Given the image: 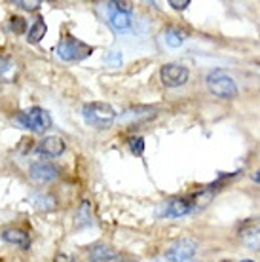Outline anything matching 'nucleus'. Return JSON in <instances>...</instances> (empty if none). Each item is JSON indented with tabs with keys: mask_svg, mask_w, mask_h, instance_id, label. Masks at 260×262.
<instances>
[{
	"mask_svg": "<svg viewBox=\"0 0 260 262\" xmlns=\"http://www.w3.org/2000/svg\"><path fill=\"white\" fill-rule=\"evenodd\" d=\"M196 251H198V242L196 239H192V237H181V239L173 242L167 247L165 256L171 262H186L196 255Z\"/></svg>",
	"mask_w": 260,
	"mask_h": 262,
	"instance_id": "nucleus-6",
	"label": "nucleus"
},
{
	"mask_svg": "<svg viewBox=\"0 0 260 262\" xmlns=\"http://www.w3.org/2000/svg\"><path fill=\"white\" fill-rule=\"evenodd\" d=\"M15 120L19 122L25 129H31L34 133H44L46 129H50L52 127V116H50V112L44 111V108H40V106H33V108H29V111H23L19 112Z\"/></svg>",
	"mask_w": 260,
	"mask_h": 262,
	"instance_id": "nucleus-3",
	"label": "nucleus"
},
{
	"mask_svg": "<svg viewBox=\"0 0 260 262\" xmlns=\"http://www.w3.org/2000/svg\"><path fill=\"white\" fill-rule=\"evenodd\" d=\"M207 88L213 95L221 99H234L237 97V84L235 80L222 69H215L207 74Z\"/></svg>",
	"mask_w": 260,
	"mask_h": 262,
	"instance_id": "nucleus-2",
	"label": "nucleus"
},
{
	"mask_svg": "<svg viewBox=\"0 0 260 262\" xmlns=\"http://www.w3.org/2000/svg\"><path fill=\"white\" fill-rule=\"evenodd\" d=\"M241 262H254V260H249V258H245V260H241Z\"/></svg>",
	"mask_w": 260,
	"mask_h": 262,
	"instance_id": "nucleus-28",
	"label": "nucleus"
},
{
	"mask_svg": "<svg viewBox=\"0 0 260 262\" xmlns=\"http://www.w3.org/2000/svg\"><path fill=\"white\" fill-rule=\"evenodd\" d=\"M10 29H12V33H15V34L27 33V21L23 19L21 15H13L12 19H10Z\"/></svg>",
	"mask_w": 260,
	"mask_h": 262,
	"instance_id": "nucleus-18",
	"label": "nucleus"
},
{
	"mask_svg": "<svg viewBox=\"0 0 260 262\" xmlns=\"http://www.w3.org/2000/svg\"><path fill=\"white\" fill-rule=\"evenodd\" d=\"M53 262H72V256L65 255V253H57L55 258H53Z\"/></svg>",
	"mask_w": 260,
	"mask_h": 262,
	"instance_id": "nucleus-25",
	"label": "nucleus"
},
{
	"mask_svg": "<svg viewBox=\"0 0 260 262\" xmlns=\"http://www.w3.org/2000/svg\"><path fill=\"white\" fill-rule=\"evenodd\" d=\"M127 144H129V150L135 154V156H143L144 154V139L139 135V137H131L129 141H127Z\"/></svg>",
	"mask_w": 260,
	"mask_h": 262,
	"instance_id": "nucleus-19",
	"label": "nucleus"
},
{
	"mask_svg": "<svg viewBox=\"0 0 260 262\" xmlns=\"http://www.w3.org/2000/svg\"><path fill=\"white\" fill-rule=\"evenodd\" d=\"M194 211V203L190 200V196L184 198H173L165 203V216L169 219H179V216H184Z\"/></svg>",
	"mask_w": 260,
	"mask_h": 262,
	"instance_id": "nucleus-10",
	"label": "nucleus"
},
{
	"mask_svg": "<svg viewBox=\"0 0 260 262\" xmlns=\"http://www.w3.org/2000/svg\"><path fill=\"white\" fill-rule=\"evenodd\" d=\"M253 181L260 183V169H258V171H254V173H253Z\"/></svg>",
	"mask_w": 260,
	"mask_h": 262,
	"instance_id": "nucleus-27",
	"label": "nucleus"
},
{
	"mask_svg": "<svg viewBox=\"0 0 260 262\" xmlns=\"http://www.w3.org/2000/svg\"><path fill=\"white\" fill-rule=\"evenodd\" d=\"M82 116H84L85 124L95 129H109L116 122V111L112 108V105L103 103V101L85 103L82 108Z\"/></svg>",
	"mask_w": 260,
	"mask_h": 262,
	"instance_id": "nucleus-1",
	"label": "nucleus"
},
{
	"mask_svg": "<svg viewBox=\"0 0 260 262\" xmlns=\"http://www.w3.org/2000/svg\"><path fill=\"white\" fill-rule=\"evenodd\" d=\"M90 258H91V262L114 260V258H116V251L112 249L111 245H95V247L90 251Z\"/></svg>",
	"mask_w": 260,
	"mask_h": 262,
	"instance_id": "nucleus-13",
	"label": "nucleus"
},
{
	"mask_svg": "<svg viewBox=\"0 0 260 262\" xmlns=\"http://www.w3.org/2000/svg\"><path fill=\"white\" fill-rule=\"evenodd\" d=\"M59 173H61V169L52 162H36L29 169L31 179L36 181V183H52V181H55L59 177Z\"/></svg>",
	"mask_w": 260,
	"mask_h": 262,
	"instance_id": "nucleus-7",
	"label": "nucleus"
},
{
	"mask_svg": "<svg viewBox=\"0 0 260 262\" xmlns=\"http://www.w3.org/2000/svg\"><path fill=\"white\" fill-rule=\"evenodd\" d=\"M13 71V63L8 59H0V80L10 78V72Z\"/></svg>",
	"mask_w": 260,
	"mask_h": 262,
	"instance_id": "nucleus-22",
	"label": "nucleus"
},
{
	"mask_svg": "<svg viewBox=\"0 0 260 262\" xmlns=\"http://www.w3.org/2000/svg\"><path fill=\"white\" fill-rule=\"evenodd\" d=\"M222 262H228V260H222Z\"/></svg>",
	"mask_w": 260,
	"mask_h": 262,
	"instance_id": "nucleus-29",
	"label": "nucleus"
},
{
	"mask_svg": "<svg viewBox=\"0 0 260 262\" xmlns=\"http://www.w3.org/2000/svg\"><path fill=\"white\" fill-rule=\"evenodd\" d=\"M55 198L52 196V194H40V196H36V205H38L40 209H46L50 211L55 207Z\"/></svg>",
	"mask_w": 260,
	"mask_h": 262,
	"instance_id": "nucleus-17",
	"label": "nucleus"
},
{
	"mask_svg": "<svg viewBox=\"0 0 260 262\" xmlns=\"http://www.w3.org/2000/svg\"><path fill=\"white\" fill-rule=\"evenodd\" d=\"M237 236H240V239L247 247H251L254 251H260V219L247 221V223L241 224Z\"/></svg>",
	"mask_w": 260,
	"mask_h": 262,
	"instance_id": "nucleus-8",
	"label": "nucleus"
},
{
	"mask_svg": "<svg viewBox=\"0 0 260 262\" xmlns=\"http://www.w3.org/2000/svg\"><path fill=\"white\" fill-rule=\"evenodd\" d=\"M0 262H2V260H0Z\"/></svg>",
	"mask_w": 260,
	"mask_h": 262,
	"instance_id": "nucleus-30",
	"label": "nucleus"
},
{
	"mask_svg": "<svg viewBox=\"0 0 260 262\" xmlns=\"http://www.w3.org/2000/svg\"><path fill=\"white\" fill-rule=\"evenodd\" d=\"M112 262H139V260L133 258V256H129V255H122V256H116Z\"/></svg>",
	"mask_w": 260,
	"mask_h": 262,
	"instance_id": "nucleus-26",
	"label": "nucleus"
},
{
	"mask_svg": "<svg viewBox=\"0 0 260 262\" xmlns=\"http://www.w3.org/2000/svg\"><path fill=\"white\" fill-rule=\"evenodd\" d=\"M91 223H93V219H91L90 202H82L78 211H76V226H78V228H84V226H90Z\"/></svg>",
	"mask_w": 260,
	"mask_h": 262,
	"instance_id": "nucleus-15",
	"label": "nucleus"
},
{
	"mask_svg": "<svg viewBox=\"0 0 260 262\" xmlns=\"http://www.w3.org/2000/svg\"><path fill=\"white\" fill-rule=\"evenodd\" d=\"M46 31H48L46 21L42 19V17H38V19L31 25V29H29V33H27V40H29L31 44H36V42H40V40L46 36Z\"/></svg>",
	"mask_w": 260,
	"mask_h": 262,
	"instance_id": "nucleus-14",
	"label": "nucleus"
},
{
	"mask_svg": "<svg viewBox=\"0 0 260 262\" xmlns=\"http://www.w3.org/2000/svg\"><path fill=\"white\" fill-rule=\"evenodd\" d=\"M106 6L111 8V10H116V12H122V13L133 12V4L131 2H118V0H114V2H109Z\"/></svg>",
	"mask_w": 260,
	"mask_h": 262,
	"instance_id": "nucleus-20",
	"label": "nucleus"
},
{
	"mask_svg": "<svg viewBox=\"0 0 260 262\" xmlns=\"http://www.w3.org/2000/svg\"><path fill=\"white\" fill-rule=\"evenodd\" d=\"M91 53H93V48L88 46L82 40H76L74 36H65L57 46V55L63 61H69V63L85 59Z\"/></svg>",
	"mask_w": 260,
	"mask_h": 262,
	"instance_id": "nucleus-4",
	"label": "nucleus"
},
{
	"mask_svg": "<svg viewBox=\"0 0 260 262\" xmlns=\"http://www.w3.org/2000/svg\"><path fill=\"white\" fill-rule=\"evenodd\" d=\"M109 25L116 33H127V31H131V27H133L131 13H122V12H116V10H111V13H109Z\"/></svg>",
	"mask_w": 260,
	"mask_h": 262,
	"instance_id": "nucleus-12",
	"label": "nucleus"
},
{
	"mask_svg": "<svg viewBox=\"0 0 260 262\" xmlns=\"http://www.w3.org/2000/svg\"><path fill=\"white\" fill-rule=\"evenodd\" d=\"M15 6L23 8V10H27V12H36V10L42 6V2H40V0H33V2H29V0H17Z\"/></svg>",
	"mask_w": 260,
	"mask_h": 262,
	"instance_id": "nucleus-21",
	"label": "nucleus"
},
{
	"mask_svg": "<svg viewBox=\"0 0 260 262\" xmlns=\"http://www.w3.org/2000/svg\"><path fill=\"white\" fill-rule=\"evenodd\" d=\"M109 63H112V65H120V63H122V53H120V52L111 53V57H109Z\"/></svg>",
	"mask_w": 260,
	"mask_h": 262,
	"instance_id": "nucleus-24",
	"label": "nucleus"
},
{
	"mask_svg": "<svg viewBox=\"0 0 260 262\" xmlns=\"http://www.w3.org/2000/svg\"><path fill=\"white\" fill-rule=\"evenodd\" d=\"M169 6H173L175 10H186V8L190 6V0H182V2H179V0H169Z\"/></svg>",
	"mask_w": 260,
	"mask_h": 262,
	"instance_id": "nucleus-23",
	"label": "nucleus"
},
{
	"mask_svg": "<svg viewBox=\"0 0 260 262\" xmlns=\"http://www.w3.org/2000/svg\"><path fill=\"white\" fill-rule=\"evenodd\" d=\"M2 239L10 245H15V247H21V249H29L31 247V237L25 230L19 228H6L2 232Z\"/></svg>",
	"mask_w": 260,
	"mask_h": 262,
	"instance_id": "nucleus-11",
	"label": "nucleus"
},
{
	"mask_svg": "<svg viewBox=\"0 0 260 262\" xmlns=\"http://www.w3.org/2000/svg\"><path fill=\"white\" fill-rule=\"evenodd\" d=\"M184 33L182 31H179V29H169L167 33H165V42L169 44V46L177 48V46H181L182 42H184Z\"/></svg>",
	"mask_w": 260,
	"mask_h": 262,
	"instance_id": "nucleus-16",
	"label": "nucleus"
},
{
	"mask_svg": "<svg viewBox=\"0 0 260 262\" xmlns=\"http://www.w3.org/2000/svg\"><path fill=\"white\" fill-rule=\"evenodd\" d=\"M67 144L61 137H55V135H50V137L42 139L38 144H36V154L46 158H57L65 152Z\"/></svg>",
	"mask_w": 260,
	"mask_h": 262,
	"instance_id": "nucleus-9",
	"label": "nucleus"
},
{
	"mask_svg": "<svg viewBox=\"0 0 260 262\" xmlns=\"http://www.w3.org/2000/svg\"><path fill=\"white\" fill-rule=\"evenodd\" d=\"M188 67L181 65V63H165L160 69V78H162L163 85H167V88H181L188 82Z\"/></svg>",
	"mask_w": 260,
	"mask_h": 262,
	"instance_id": "nucleus-5",
	"label": "nucleus"
}]
</instances>
